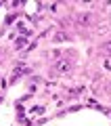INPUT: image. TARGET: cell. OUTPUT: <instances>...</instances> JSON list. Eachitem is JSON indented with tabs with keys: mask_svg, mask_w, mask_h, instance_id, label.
<instances>
[{
	"mask_svg": "<svg viewBox=\"0 0 111 126\" xmlns=\"http://www.w3.org/2000/svg\"><path fill=\"white\" fill-rule=\"evenodd\" d=\"M71 69H73V61L71 59H59V61H55V65H53V72L55 74H69Z\"/></svg>",
	"mask_w": 111,
	"mask_h": 126,
	"instance_id": "cell-1",
	"label": "cell"
},
{
	"mask_svg": "<svg viewBox=\"0 0 111 126\" xmlns=\"http://www.w3.org/2000/svg\"><path fill=\"white\" fill-rule=\"evenodd\" d=\"M92 15H88V13H84V15H80V17H78V23H80V25H90V21H92Z\"/></svg>",
	"mask_w": 111,
	"mask_h": 126,
	"instance_id": "cell-2",
	"label": "cell"
},
{
	"mask_svg": "<svg viewBox=\"0 0 111 126\" xmlns=\"http://www.w3.org/2000/svg\"><path fill=\"white\" fill-rule=\"evenodd\" d=\"M101 50L107 55V57H111V38H109V40H105V42L101 44Z\"/></svg>",
	"mask_w": 111,
	"mask_h": 126,
	"instance_id": "cell-3",
	"label": "cell"
}]
</instances>
